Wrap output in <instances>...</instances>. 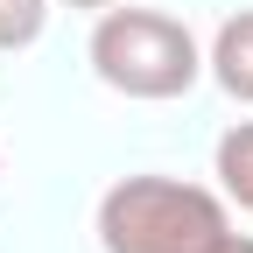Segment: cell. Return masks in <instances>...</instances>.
<instances>
[{
    "mask_svg": "<svg viewBox=\"0 0 253 253\" xmlns=\"http://www.w3.org/2000/svg\"><path fill=\"white\" fill-rule=\"evenodd\" d=\"M99 246L106 253H211L232 232L225 197L183 176H120L99 197Z\"/></svg>",
    "mask_w": 253,
    "mask_h": 253,
    "instance_id": "obj_1",
    "label": "cell"
},
{
    "mask_svg": "<svg viewBox=\"0 0 253 253\" xmlns=\"http://www.w3.org/2000/svg\"><path fill=\"white\" fill-rule=\"evenodd\" d=\"M91 71H99V84L126 91V99H183L204 78V49L176 14L113 0L91 21Z\"/></svg>",
    "mask_w": 253,
    "mask_h": 253,
    "instance_id": "obj_2",
    "label": "cell"
},
{
    "mask_svg": "<svg viewBox=\"0 0 253 253\" xmlns=\"http://www.w3.org/2000/svg\"><path fill=\"white\" fill-rule=\"evenodd\" d=\"M204 71L218 78L225 99L253 106V7H239V14L218 21V36H211V49H204Z\"/></svg>",
    "mask_w": 253,
    "mask_h": 253,
    "instance_id": "obj_3",
    "label": "cell"
},
{
    "mask_svg": "<svg viewBox=\"0 0 253 253\" xmlns=\"http://www.w3.org/2000/svg\"><path fill=\"white\" fill-rule=\"evenodd\" d=\"M211 169H218V197L239 204V211H253V120H239V126L218 134Z\"/></svg>",
    "mask_w": 253,
    "mask_h": 253,
    "instance_id": "obj_4",
    "label": "cell"
},
{
    "mask_svg": "<svg viewBox=\"0 0 253 253\" xmlns=\"http://www.w3.org/2000/svg\"><path fill=\"white\" fill-rule=\"evenodd\" d=\"M49 21V0H0V49H28Z\"/></svg>",
    "mask_w": 253,
    "mask_h": 253,
    "instance_id": "obj_5",
    "label": "cell"
},
{
    "mask_svg": "<svg viewBox=\"0 0 253 253\" xmlns=\"http://www.w3.org/2000/svg\"><path fill=\"white\" fill-rule=\"evenodd\" d=\"M211 253H253V239H246V232H225V239L211 246Z\"/></svg>",
    "mask_w": 253,
    "mask_h": 253,
    "instance_id": "obj_6",
    "label": "cell"
},
{
    "mask_svg": "<svg viewBox=\"0 0 253 253\" xmlns=\"http://www.w3.org/2000/svg\"><path fill=\"white\" fill-rule=\"evenodd\" d=\"M63 7H113V0H63Z\"/></svg>",
    "mask_w": 253,
    "mask_h": 253,
    "instance_id": "obj_7",
    "label": "cell"
}]
</instances>
